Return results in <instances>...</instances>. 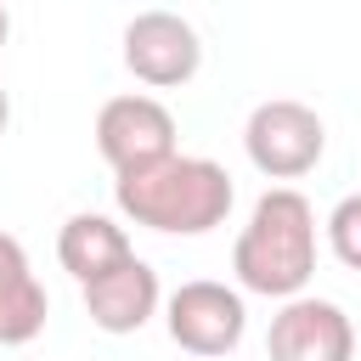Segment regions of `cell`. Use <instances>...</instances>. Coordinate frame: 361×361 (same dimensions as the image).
Returning a JSON list of instances; mask_svg holds the SVG:
<instances>
[{
  "mask_svg": "<svg viewBox=\"0 0 361 361\" xmlns=\"http://www.w3.org/2000/svg\"><path fill=\"white\" fill-rule=\"evenodd\" d=\"M113 203H118L124 220H135L147 231L203 237V231L226 226V214L237 203V186L214 158L169 152V158H158V164H147L135 175H118L113 180Z\"/></svg>",
  "mask_w": 361,
  "mask_h": 361,
  "instance_id": "cell-1",
  "label": "cell"
},
{
  "mask_svg": "<svg viewBox=\"0 0 361 361\" xmlns=\"http://www.w3.org/2000/svg\"><path fill=\"white\" fill-rule=\"evenodd\" d=\"M231 271L259 299L305 293V282L316 276V209H310V197L293 186H271L254 203V214L231 248Z\"/></svg>",
  "mask_w": 361,
  "mask_h": 361,
  "instance_id": "cell-2",
  "label": "cell"
},
{
  "mask_svg": "<svg viewBox=\"0 0 361 361\" xmlns=\"http://www.w3.org/2000/svg\"><path fill=\"white\" fill-rule=\"evenodd\" d=\"M243 147H248V164L271 180H299L322 164L327 152V124L316 118V107L305 102H259L243 124Z\"/></svg>",
  "mask_w": 361,
  "mask_h": 361,
  "instance_id": "cell-3",
  "label": "cell"
},
{
  "mask_svg": "<svg viewBox=\"0 0 361 361\" xmlns=\"http://www.w3.org/2000/svg\"><path fill=\"white\" fill-rule=\"evenodd\" d=\"M164 327H169V338H175L186 355L214 361V355H231V350L243 344V333H248V305H243L237 288L197 276V282H180V288L169 293Z\"/></svg>",
  "mask_w": 361,
  "mask_h": 361,
  "instance_id": "cell-4",
  "label": "cell"
},
{
  "mask_svg": "<svg viewBox=\"0 0 361 361\" xmlns=\"http://www.w3.org/2000/svg\"><path fill=\"white\" fill-rule=\"evenodd\" d=\"M124 68L152 90H175V85L197 79L203 39L180 11H141L124 23Z\"/></svg>",
  "mask_w": 361,
  "mask_h": 361,
  "instance_id": "cell-5",
  "label": "cell"
},
{
  "mask_svg": "<svg viewBox=\"0 0 361 361\" xmlns=\"http://www.w3.org/2000/svg\"><path fill=\"white\" fill-rule=\"evenodd\" d=\"M96 152L113 175H135L175 152V113L158 96H113L96 113Z\"/></svg>",
  "mask_w": 361,
  "mask_h": 361,
  "instance_id": "cell-6",
  "label": "cell"
},
{
  "mask_svg": "<svg viewBox=\"0 0 361 361\" xmlns=\"http://www.w3.org/2000/svg\"><path fill=\"white\" fill-rule=\"evenodd\" d=\"M265 355L271 361H355V327L333 299L293 293L271 316Z\"/></svg>",
  "mask_w": 361,
  "mask_h": 361,
  "instance_id": "cell-7",
  "label": "cell"
},
{
  "mask_svg": "<svg viewBox=\"0 0 361 361\" xmlns=\"http://www.w3.org/2000/svg\"><path fill=\"white\" fill-rule=\"evenodd\" d=\"M158 299H164L158 271H152L147 259H135V254H130L118 271L85 282V316H90V327H102V333H113V338L141 333V327L158 316Z\"/></svg>",
  "mask_w": 361,
  "mask_h": 361,
  "instance_id": "cell-8",
  "label": "cell"
},
{
  "mask_svg": "<svg viewBox=\"0 0 361 361\" xmlns=\"http://www.w3.org/2000/svg\"><path fill=\"white\" fill-rule=\"evenodd\" d=\"M130 254L135 248H130L124 226H113L107 214H68V226L56 231V259H62V271L79 288L96 282V276H107V271H118Z\"/></svg>",
  "mask_w": 361,
  "mask_h": 361,
  "instance_id": "cell-9",
  "label": "cell"
},
{
  "mask_svg": "<svg viewBox=\"0 0 361 361\" xmlns=\"http://www.w3.org/2000/svg\"><path fill=\"white\" fill-rule=\"evenodd\" d=\"M45 288L39 276L28 271V254L17 237L0 231V344H28L39 327H45Z\"/></svg>",
  "mask_w": 361,
  "mask_h": 361,
  "instance_id": "cell-10",
  "label": "cell"
},
{
  "mask_svg": "<svg viewBox=\"0 0 361 361\" xmlns=\"http://www.w3.org/2000/svg\"><path fill=\"white\" fill-rule=\"evenodd\" d=\"M327 248H333L338 265L361 271V192H350V197L333 203V214H327Z\"/></svg>",
  "mask_w": 361,
  "mask_h": 361,
  "instance_id": "cell-11",
  "label": "cell"
},
{
  "mask_svg": "<svg viewBox=\"0 0 361 361\" xmlns=\"http://www.w3.org/2000/svg\"><path fill=\"white\" fill-rule=\"evenodd\" d=\"M6 39H11V11H6V0H0V51H6Z\"/></svg>",
  "mask_w": 361,
  "mask_h": 361,
  "instance_id": "cell-12",
  "label": "cell"
},
{
  "mask_svg": "<svg viewBox=\"0 0 361 361\" xmlns=\"http://www.w3.org/2000/svg\"><path fill=\"white\" fill-rule=\"evenodd\" d=\"M6 124H11V96L0 90V135H6Z\"/></svg>",
  "mask_w": 361,
  "mask_h": 361,
  "instance_id": "cell-13",
  "label": "cell"
}]
</instances>
